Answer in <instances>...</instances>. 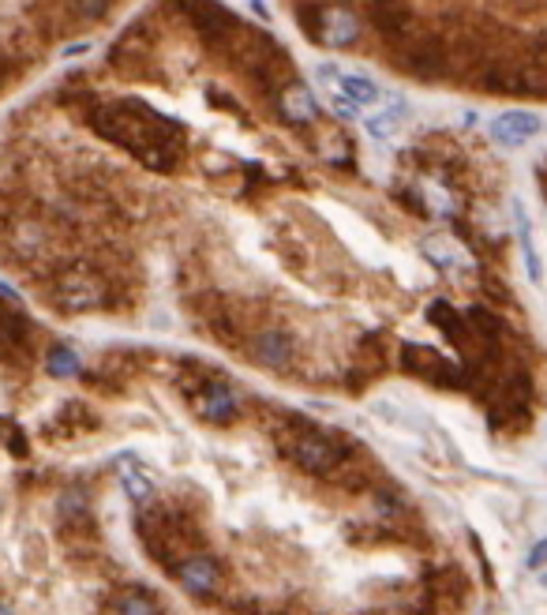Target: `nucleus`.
Segmentation results:
<instances>
[{
  "instance_id": "f257e3e1",
  "label": "nucleus",
  "mask_w": 547,
  "mask_h": 615,
  "mask_svg": "<svg viewBox=\"0 0 547 615\" xmlns=\"http://www.w3.org/2000/svg\"><path fill=\"white\" fill-rule=\"evenodd\" d=\"M86 124L154 173H173L184 158V128L143 102H102L86 110Z\"/></svg>"
},
{
  "instance_id": "f03ea898",
  "label": "nucleus",
  "mask_w": 547,
  "mask_h": 615,
  "mask_svg": "<svg viewBox=\"0 0 547 615\" xmlns=\"http://www.w3.org/2000/svg\"><path fill=\"white\" fill-rule=\"evenodd\" d=\"M307 34H315V42L326 49H349L360 38V20L349 8H315L312 23H304Z\"/></svg>"
},
{
  "instance_id": "7ed1b4c3",
  "label": "nucleus",
  "mask_w": 547,
  "mask_h": 615,
  "mask_svg": "<svg viewBox=\"0 0 547 615\" xmlns=\"http://www.w3.org/2000/svg\"><path fill=\"white\" fill-rule=\"evenodd\" d=\"M289 455H293V462L312 477L334 473V469L345 462V450L331 436H322V431H304V436L289 447Z\"/></svg>"
},
{
  "instance_id": "20e7f679",
  "label": "nucleus",
  "mask_w": 547,
  "mask_h": 615,
  "mask_svg": "<svg viewBox=\"0 0 547 615\" xmlns=\"http://www.w3.org/2000/svg\"><path fill=\"white\" fill-rule=\"evenodd\" d=\"M248 357L255 360L259 368H270V372H289L297 365V341L289 338L285 331H263L251 338V349Z\"/></svg>"
},
{
  "instance_id": "39448f33",
  "label": "nucleus",
  "mask_w": 547,
  "mask_h": 615,
  "mask_svg": "<svg viewBox=\"0 0 547 615\" xmlns=\"http://www.w3.org/2000/svg\"><path fill=\"white\" fill-rule=\"evenodd\" d=\"M173 574H176V582L184 586L192 596H207V593H214L217 586H222V567H217L214 559L203 555V552L184 555V559H180V563L173 567Z\"/></svg>"
},
{
  "instance_id": "423d86ee",
  "label": "nucleus",
  "mask_w": 547,
  "mask_h": 615,
  "mask_svg": "<svg viewBox=\"0 0 547 615\" xmlns=\"http://www.w3.org/2000/svg\"><path fill=\"white\" fill-rule=\"evenodd\" d=\"M192 409H195L199 421L229 424L236 413H241V402H236V394H233L225 383H210V387H203V390L192 398Z\"/></svg>"
},
{
  "instance_id": "0eeeda50",
  "label": "nucleus",
  "mask_w": 547,
  "mask_h": 615,
  "mask_svg": "<svg viewBox=\"0 0 547 615\" xmlns=\"http://www.w3.org/2000/svg\"><path fill=\"white\" fill-rule=\"evenodd\" d=\"M487 132L495 143H502V147H521V143H528L540 132V117L528 113V110H510V113H499L491 120Z\"/></svg>"
},
{
  "instance_id": "6e6552de",
  "label": "nucleus",
  "mask_w": 547,
  "mask_h": 615,
  "mask_svg": "<svg viewBox=\"0 0 547 615\" xmlns=\"http://www.w3.org/2000/svg\"><path fill=\"white\" fill-rule=\"evenodd\" d=\"M278 110L289 124H312L319 117V102L304 83H289L278 94Z\"/></svg>"
},
{
  "instance_id": "1a4fd4ad",
  "label": "nucleus",
  "mask_w": 547,
  "mask_h": 615,
  "mask_svg": "<svg viewBox=\"0 0 547 615\" xmlns=\"http://www.w3.org/2000/svg\"><path fill=\"white\" fill-rule=\"evenodd\" d=\"M319 76L334 79V83L341 86V94L349 98L353 105H375V102L382 98V90H379L371 79H363V76H345V71H338V68H331V64H319Z\"/></svg>"
},
{
  "instance_id": "9d476101",
  "label": "nucleus",
  "mask_w": 547,
  "mask_h": 615,
  "mask_svg": "<svg viewBox=\"0 0 547 615\" xmlns=\"http://www.w3.org/2000/svg\"><path fill=\"white\" fill-rule=\"evenodd\" d=\"M401 120H405V102H401V105H387V110H379V113L368 117V135L371 139H390L401 128Z\"/></svg>"
},
{
  "instance_id": "9b49d317",
  "label": "nucleus",
  "mask_w": 547,
  "mask_h": 615,
  "mask_svg": "<svg viewBox=\"0 0 547 615\" xmlns=\"http://www.w3.org/2000/svg\"><path fill=\"white\" fill-rule=\"evenodd\" d=\"M424 256H428L435 266H443V270L461 266V251L453 248L446 237H431V241H424Z\"/></svg>"
},
{
  "instance_id": "f8f14e48",
  "label": "nucleus",
  "mask_w": 547,
  "mask_h": 615,
  "mask_svg": "<svg viewBox=\"0 0 547 615\" xmlns=\"http://www.w3.org/2000/svg\"><path fill=\"white\" fill-rule=\"evenodd\" d=\"M518 222H521V251H525V270H528V282H536V285H540L543 270H540V256H536V244H533V226H528L525 210H518Z\"/></svg>"
},
{
  "instance_id": "ddd939ff",
  "label": "nucleus",
  "mask_w": 547,
  "mask_h": 615,
  "mask_svg": "<svg viewBox=\"0 0 547 615\" xmlns=\"http://www.w3.org/2000/svg\"><path fill=\"white\" fill-rule=\"evenodd\" d=\"M525 567H528V570H543V567H547V537H543V540H536L533 552L525 555Z\"/></svg>"
},
{
  "instance_id": "4468645a",
  "label": "nucleus",
  "mask_w": 547,
  "mask_h": 615,
  "mask_svg": "<svg viewBox=\"0 0 547 615\" xmlns=\"http://www.w3.org/2000/svg\"><path fill=\"white\" fill-rule=\"evenodd\" d=\"M79 15H86V20H98V15L109 8V0H76Z\"/></svg>"
},
{
  "instance_id": "2eb2a0df",
  "label": "nucleus",
  "mask_w": 547,
  "mask_h": 615,
  "mask_svg": "<svg viewBox=\"0 0 547 615\" xmlns=\"http://www.w3.org/2000/svg\"><path fill=\"white\" fill-rule=\"evenodd\" d=\"M334 113L349 120V117H356V105H353L349 98H345V94H338V98H334Z\"/></svg>"
},
{
  "instance_id": "dca6fc26",
  "label": "nucleus",
  "mask_w": 547,
  "mask_h": 615,
  "mask_svg": "<svg viewBox=\"0 0 547 615\" xmlns=\"http://www.w3.org/2000/svg\"><path fill=\"white\" fill-rule=\"evenodd\" d=\"M540 586H543V589H547V567H543V574H540Z\"/></svg>"
}]
</instances>
